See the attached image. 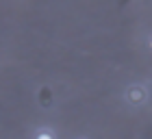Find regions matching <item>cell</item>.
<instances>
[{
    "label": "cell",
    "instance_id": "cell-1",
    "mask_svg": "<svg viewBox=\"0 0 152 139\" xmlns=\"http://www.w3.org/2000/svg\"><path fill=\"white\" fill-rule=\"evenodd\" d=\"M124 100H126L130 107H141L148 100V89L143 85H130L124 94Z\"/></svg>",
    "mask_w": 152,
    "mask_h": 139
},
{
    "label": "cell",
    "instance_id": "cell-2",
    "mask_svg": "<svg viewBox=\"0 0 152 139\" xmlns=\"http://www.w3.org/2000/svg\"><path fill=\"white\" fill-rule=\"evenodd\" d=\"M35 139H57V135H54L50 128H39L35 133Z\"/></svg>",
    "mask_w": 152,
    "mask_h": 139
},
{
    "label": "cell",
    "instance_id": "cell-3",
    "mask_svg": "<svg viewBox=\"0 0 152 139\" xmlns=\"http://www.w3.org/2000/svg\"><path fill=\"white\" fill-rule=\"evenodd\" d=\"M41 98H44V104H41V107H50V91H48V89H44V91H41Z\"/></svg>",
    "mask_w": 152,
    "mask_h": 139
},
{
    "label": "cell",
    "instance_id": "cell-4",
    "mask_svg": "<svg viewBox=\"0 0 152 139\" xmlns=\"http://www.w3.org/2000/svg\"><path fill=\"white\" fill-rule=\"evenodd\" d=\"M148 48H150V52H152V35H150V39H148Z\"/></svg>",
    "mask_w": 152,
    "mask_h": 139
},
{
    "label": "cell",
    "instance_id": "cell-5",
    "mask_svg": "<svg viewBox=\"0 0 152 139\" xmlns=\"http://www.w3.org/2000/svg\"><path fill=\"white\" fill-rule=\"evenodd\" d=\"M78 139H87V137H78Z\"/></svg>",
    "mask_w": 152,
    "mask_h": 139
}]
</instances>
